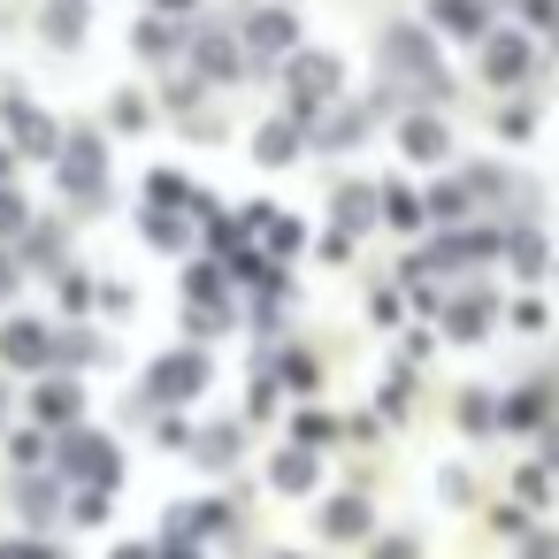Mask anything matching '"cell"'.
<instances>
[{
	"label": "cell",
	"instance_id": "6da1fadb",
	"mask_svg": "<svg viewBox=\"0 0 559 559\" xmlns=\"http://www.w3.org/2000/svg\"><path fill=\"white\" fill-rule=\"evenodd\" d=\"M528 55H521V39H498V55H490V78H513Z\"/></svg>",
	"mask_w": 559,
	"mask_h": 559
}]
</instances>
